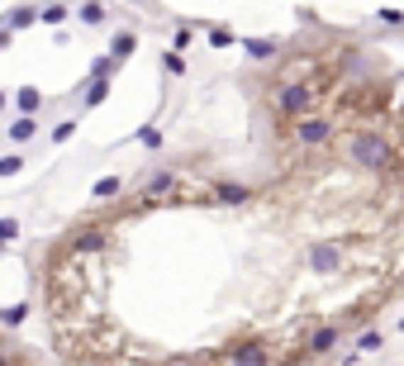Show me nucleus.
<instances>
[{"label": "nucleus", "instance_id": "obj_13", "mask_svg": "<svg viewBox=\"0 0 404 366\" xmlns=\"http://www.w3.org/2000/svg\"><path fill=\"white\" fill-rule=\"evenodd\" d=\"M62 19H67L62 5H48V10H43V24H62Z\"/></svg>", "mask_w": 404, "mask_h": 366}, {"label": "nucleus", "instance_id": "obj_10", "mask_svg": "<svg viewBox=\"0 0 404 366\" xmlns=\"http://www.w3.org/2000/svg\"><path fill=\"white\" fill-rule=\"evenodd\" d=\"M105 91H109V86H105V77H95V86L86 91V105H100V100H105Z\"/></svg>", "mask_w": 404, "mask_h": 366}, {"label": "nucleus", "instance_id": "obj_1", "mask_svg": "<svg viewBox=\"0 0 404 366\" xmlns=\"http://www.w3.org/2000/svg\"><path fill=\"white\" fill-rule=\"evenodd\" d=\"M352 157H357L361 167H386V143H381L376 133H361L357 143H352Z\"/></svg>", "mask_w": 404, "mask_h": 366}, {"label": "nucleus", "instance_id": "obj_5", "mask_svg": "<svg viewBox=\"0 0 404 366\" xmlns=\"http://www.w3.org/2000/svg\"><path fill=\"white\" fill-rule=\"evenodd\" d=\"M100 243H105V233H77V238H72V253H95V248H100Z\"/></svg>", "mask_w": 404, "mask_h": 366}, {"label": "nucleus", "instance_id": "obj_14", "mask_svg": "<svg viewBox=\"0 0 404 366\" xmlns=\"http://www.w3.org/2000/svg\"><path fill=\"white\" fill-rule=\"evenodd\" d=\"M129 48H133V33H119V38H114V57H124Z\"/></svg>", "mask_w": 404, "mask_h": 366}, {"label": "nucleus", "instance_id": "obj_8", "mask_svg": "<svg viewBox=\"0 0 404 366\" xmlns=\"http://www.w3.org/2000/svg\"><path fill=\"white\" fill-rule=\"evenodd\" d=\"M248 52H252V57H271L276 43H271V38H266V43H262V38H248Z\"/></svg>", "mask_w": 404, "mask_h": 366}, {"label": "nucleus", "instance_id": "obj_4", "mask_svg": "<svg viewBox=\"0 0 404 366\" xmlns=\"http://www.w3.org/2000/svg\"><path fill=\"white\" fill-rule=\"evenodd\" d=\"M333 343H338V328H319V333L305 343V357H319V352H328Z\"/></svg>", "mask_w": 404, "mask_h": 366}, {"label": "nucleus", "instance_id": "obj_2", "mask_svg": "<svg viewBox=\"0 0 404 366\" xmlns=\"http://www.w3.org/2000/svg\"><path fill=\"white\" fill-rule=\"evenodd\" d=\"M305 105H310V91H305V86H285V91H280V110L285 114H300Z\"/></svg>", "mask_w": 404, "mask_h": 366}, {"label": "nucleus", "instance_id": "obj_11", "mask_svg": "<svg viewBox=\"0 0 404 366\" xmlns=\"http://www.w3.org/2000/svg\"><path fill=\"white\" fill-rule=\"evenodd\" d=\"M10 138H15V143H24V138H33V119H19V124L10 128Z\"/></svg>", "mask_w": 404, "mask_h": 366}, {"label": "nucleus", "instance_id": "obj_7", "mask_svg": "<svg viewBox=\"0 0 404 366\" xmlns=\"http://www.w3.org/2000/svg\"><path fill=\"white\" fill-rule=\"evenodd\" d=\"M109 195H119V181H114V176L95 181V200H109Z\"/></svg>", "mask_w": 404, "mask_h": 366}, {"label": "nucleus", "instance_id": "obj_12", "mask_svg": "<svg viewBox=\"0 0 404 366\" xmlns=\"http://www.w3.org/2000/svg\"><path fill=\"white\" fill-rule=\"evenodd\" d=\"M81 19H86V24H100V19H105V10L91 0V5H81Z\"/></svg>", "mask_w": 404, "mask_h": 366}, {"label": "nucleus", "instance_id": "obj_3", "mask_svg": "<svg viewBox=\"0 0 404 366\" xmlns=\"http://www.w3.org/2000/svg\"><path fill=\"white\" fill-rule=\"evenodd\" d=\"M295 133H300V143H324V138H328V124H324V119H300Z\"/></svg>", "mask_w": 404, "mask_h": 366}, {"label": "nucleus", "instance_id": "obj_15", "mask_svg": "<svg viewBox=\"0 0 404 366\" xmlns=\"http://www.w3.org/2000/svg\"><path fill=\"white\" fill-rule=\"evenodd\" d=\"M219 200H248V191H243V186H224V191H219Z\"/></svg>", "mask_w": 404, "mask_h": 366}, {"label": "nucleus", "instance_id": "obj_6", "mask_svg": "<svg viewBox=\"0 0 404 366\" xmlns=\"http://www.w3.org/2000/svg\"><path fill=\"white\" fill-rule=\"evenodd\" d=\"M314 267L333 271V267H338V248H314Z\"/></svg>", "mask_w": 404, "mask_h": 366}, {"label": "nucleus", "instance_id": "obj_9", "mask_svg": "<svg viewBox=\"0 0 404 366\" xmlns=\"http://www.w3.org/2000/svg\"><path fill=\"white\" fill-rule=\"evenodd\" d=\"M38 105H43V100H38V91H19V110H24V114H33Z\"/></svg>", "mask_w": 404, "mask_h": 366}]
</instances>
